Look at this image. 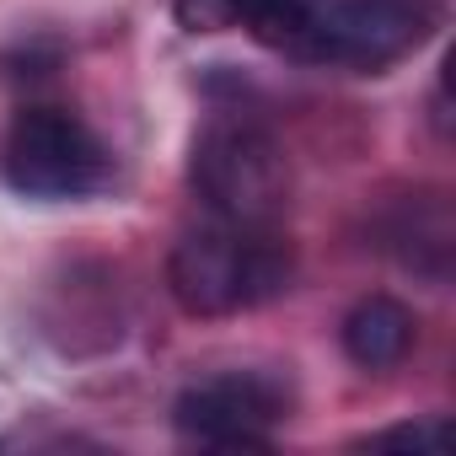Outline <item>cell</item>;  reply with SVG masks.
I'll list each match as a JSON object with an SVG mask.
<instances>
[{
  "mask_svg": "<svg viewBox=\"0 0 456 456\" xmlns=\"http://www.w3.org/2000/svg\"><path fill=\"white\" fill-rule=\"evenodd\" d=\"M317 6H322V0H237V22H242L258 44L296 54V44L306 38Z\"/></svg>",
  "mask_w": 456,
  "mask_h": 456,
  "instance_id": "52a82bcc",
  "label": "cell"
},
{
  "mask_svg": "<svg viewBox=\"0 0 456 456\" xmlns=\"http://www.w3.org/2000/svg\"><path fill=\"white\" fill-rule=\"evenodd\" d=\"M193 188L232 225H274L290 204V161L280 140L248 118H209L193 140Z\"/></svg>",
  "mask_w": 456,
  "mask_h": 456,
  "instance_id": "7a4b0ae2",
  "label": "cell"
},
{
  "mask_svg": "<svg viewBox=\"0 0 456 456\" xmlns=\"http://www.w3.org/2000/svg\"><path fill=\"white\" fill-rule=\"evenodd\" d=\"M108 177L102 140L70 108H22L6 134V183L28 199H86Z\"/></svg>",
  "mask_w": 456,
  "mask_h": 456,
  "instance_id": "277c9868",
  "label": "cell"
},
{
  "mask_svg": "<svg viewBox=\"0 0 456 456\" xmlns=\"http://www.w3.org/2000/svg\"><path fill=\"white\" fill-rule=\"evenodd\" d=\"M365 451H413V456H435L451 445V424L445 419H424V424H397V429H381V435H365L360 440Z\"/></svg>",
  "mask_w": 456,
  "mask_h": 456,
  "instance_id": "ba28073f",
  "label": "cell"
},
{
  "mask_svg": "<svg viewBox=\"0 0 456 456\" xmlns=\"http://www.w3.org/2000/svg\"><path fill=\"white\" fill-rule=\"evenodd\" d=\"M290 397L274 376L264 370H225L209 381H193L177 403H172V424L183 440L193 445H215V451H248V445H269L274 424L285 419Z\"/></svg>",
  "mask_w": 456,
  "mask_h": 456,
  "instance_id": "5b68a950",
  "label": "cell"
},
{
  "mask_svg": "<svg viewBox=\"0 0 456 456\" xmlns=\"http://www.w3.org/2000/svg\"><path fill=\"white\" fill-rule=\"evenodd\" d=\"M435 28V0H322L296 60L381 76L408 60Z\"/></svg>",
  "mask_w": 456,
  "mask_h": 456,
  "instance_id": "3957f363",
  "label": "cell"
},
{
  "mask_svg": "<svg viewBox=\"0 0 456 456\" xmlns=\"http://www.w3.org/2000/svg\"><path fill=\"white\" fill-rule=\"evenodd\" d=\"M413 338H419V322L397 296H365L344 317V354L360 370H397L408 360Z\"/></svg>",
  "mask_w": 456,
  "mask_h": 456,
  "instance_id": "8992f818",
  "label": "cell"
},
{
  "mask_svg": "<svg viewBox=\"0 0 456 456\" xmlns=\"http://www.w3.org/2000/svg\"><path fill=\"white\" fill-rule=\"evenodd\" d=\"M172 17L183 33L209 38V33L237 28V0H172Z\"/></svg>",
  "mask_w": 456,
  "mask_h": 456,
  "instance_id": "9c48e42d",
  "label": "cell"
},
{
  "mask_svg": "<svg viewBox=\"0 0 456 456\" xmlns=\"http://www.w3.org/2000/svg\"><path fill=\"white\" fill-rule=\"evenodd\" d=\"M296 258L290 242L274 237V225H199L167 258L172 301L188 317H232L242 306H264L290 290Z\"/></svg>",
  "mask_w": 456,
  "mask_h": 456,
  "instance_id": "6da1fadb",
  "label": "cell"
}]
</instances>
